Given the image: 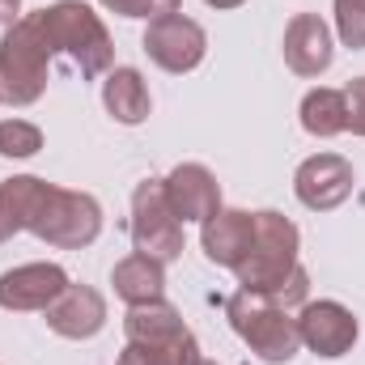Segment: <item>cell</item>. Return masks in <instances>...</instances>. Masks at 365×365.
<instances>
[{"mask_svg":"<svg viewBox=\"0 0 365 365\" xmlns=\"http://www.w3.org/2000/svg\"><path fill=\"white\" fill-rule=\"evenodd\" d=\"M0 195L13 221L30 230L34 238H43L47 247L81 251L102 234V208L90 191H68V187H56L34 175H17V179L0 182Z\"/></svg>","mask_w":365,"mask_h":365,"instance_id":"1","label":"cell"},{"mask_svg":"<svg viewBox=\"0 0 365 365\" xmlns=\"http://www.w3.org/2000/svg\"><path fill=\"white\" fill-rule=\"evenodd\" d=\"M140 47H145V56L158 68H166V73H191V68H200V60L208 51V34H204L200 21H191L182 13H166V17L149 21Z\"/></svg>","mask_w":365,"mask_h":365,"instance_id":"8","label":"cell"},{"mask_svg":"<svg viewBox=\"0 0 365 365\" xmlns=\"http://www.w3.org/2000/svg\"><path fill=\"white\" fill-rule=\"evenodd\" d=\"M208 9H238V4H247V0H204Z\"/></svg>","mask_w":365,"mask_h":365,"instance_id":"27","label":"cell"},{"mask_svg":"<svg viewBox=\"0 0 365 365\" xmlns=\"http://www.w3.org/2000/svg\"><path fill=\"white\" fill-rule=\"evenodd\" d=\"M21 17V0H0V26H13Z\"/></svg>","mask_w":365,"mask_h":365,"instance_id":"26","label":"cell"},{"mask_svg":"<svg viewBox=\"0 0 365 365\" xmlns=\"http://www.w3.org/2000/svg\"><path fill=\"white\" fill-rule=\"evenodd\" d=\"M353 187H357V170H353V162L340 158V153H314V158H306V162L297 166V175H293L297 200H302L306 208H314V212L340 208V204L353 195Z\"/></svg>","mask_w":365,"mask_h":365,"instance_id":"9","label":"cell"},{"mask_svg":"<svg viewBox=\"0 0 365 365\" xmlns=\"http://www.w3.org/2000/svg\"><path fill=\"white\" fill-rule=\"evenodd\" d=\"M47 314V327L64 340H93L102 327H106V297L93 289V284H73L43 310Z\"/></svg>","mask_w":365,"mask_h":365,"instance_id":"11","label":"cell"},{"mask_svg":"<svg viewBox=\"0 0 365 365\" xmlns=\"http://www.w3.org/2000/svg\"><path fill=\"white\" fill-rule=\"evenodd\" d=\"M119 365H170L158 349H149V344H136V340H128V349H123V357Z\"/></svg>","mask_w":365,"mask_h":365,"instance_id":"24","label":"cell"},{"mask_svg":"<svg viewBox=\"0 0 365 365\" xmlns=\"http://www.w3.org/2000/svg\"><path fill=\"white\" fill-rule=\"evenodd\" d=\"M123 331H128V340L158 349L170 365H200L204 361L195 331L182 323V314L166 297L162 302H149V306H132L128 319H123Z\"/></svg>","mask_w":365,"mask_h":365,"instance_id":"7","label":"cell"},{"mask_svg":"<svg viewBox=\"0 0 365 365\" xmlns=\"http://www.w3.org/2000/svg\"><path fill=\"white\" fill-rule=\"evenodd\" d=\"M51 43L43 30V17H17L4 26L0 38V102L9 106H34L47 90V64H51Z\"/></svg>","mask_w":365,"mask_h":365,"instance_id":"2","label":"cell"},{"mask_svg":"<svg viewBox=\"0 0 365 365\" xmlns=\"http://www.w3.org/2000/svg\"><path fill=\"white\" fill-rule=\"evenodd\" d=\"M13 234H21V225L13 221V212H9V204H4V195H0V242H9Z\"/></svg>","mask_w":365,"mask_h":365,"instance_id":"25","label":"cell"},{"mask_svg":"<svg viewBox=\"0 0 365 365\" xmlns=\"http://www.w3.org/2000/svg\"><path fill=\"white\" fill-rule=\"evenodd\" d=\"M331 56H336V43H331V30L319 13H297L289 26H284V64L297 73V77H319L331 68Z\"/></svg>","mask_w":365,"mask_h":365,"instance_id":"13","label":"cell"},{"mask_svg":"<svg viewBox=\"0 0 365 365\" xmlns=\"http://www.w3.org/2000/svg\"><path fill=\"white\" fill-rule=\"evenodd\" d=\"M166 264H158V259H149V255H128V259H119L115 264V272H110V284H115V293L128 302V306H149V302H162L166 297V272H162Z\"/></svg>","mask_w":365,"mask_h":365,"instance_id":"17","label":"cell"},{"mask_svg":"<svg viewBox=\"0 0 365 365\" xmlns=\"http://www.w3.org/2000/svg\"><path fill=\"white\" fill-rule=\"evenodd\" d=\"M102 106L110 110L115 123L136 128V123L149 119L153 98H149V86H145V77L136 68H110L106 81H102Z\"/></svg>","mask_w":365,"mask_h":365,"instance_id":"16","label":"cell"},{"mask_svg":"<svg viewBox=\"0 0 365 365\" xmlns=\"http://www.w3.org/2000/svg\"><path fill=\"white\" fill-rule=\"evenodd\" d=\"M306 293H310V276H306V268L297 264L293 272L284 276V284L276 289V293H268L276 306H284V310H293V306H306Z\"/></svg>","mask_w":365,"mask_h":365,"instance_id":"22","label":"cell"},{"mask_svg":"<svg viewBox=\"0 0 365 365\" xmlns=\"http://www.w3.org/2000/svg\"><path fill=\"white\" fill-rule=\"evenodd\" d=\"M297 225L284 217V212H255V238H251V251L247 259L234 268L238 284L247 293H276L284 284V276L297 268Z\"/></svg>","mask_w":365,"mask_h":365,"instance_id":"5","label":"cell"},{"mask_svg":"<svg viewBox=\"0 0 365 365\" xmlns=\"http://www.w3.org/2000/svg\"><path fill=\"white\" fill-rule=\"evenodd\" d=\"M162 182H166V200H170V208H175L179 221H208L221 208V182L200 162L175 166Z\"/></svg>","mask_w":365,"mask_h":365,"instance_id":"14","label":"cell"},{"mask_svg":"<svg viewBox=\"0 0 365 365\" xmlns=\"http://www.w3.org/2000/svg\"><path fill=\"white\" fill-rule=\"evenodd\" d=\"M297 331L314 357H344L357 344V319L340 302H306L297 310Z\"/></svg>","mask_w":365,"mask_h":365,"instance_id":"10","label":"cell"},{"mask_svg":"<svg viewBox=\"0 0 365 365\" xmlns=\"http://www.w3.org/2000/svg\"><path fill=\"white\" fill-rule=\"evenodd\" d=\"M43 149V132L30 119H0V158H34Z\"/></svg>","mask_w":365,"mask_h":365,"instance_id":"19","label":"cell"},{"mask_svg":"<svg viewBox=\"0 0 365 365\" xmlns=\"http://www.w3.org/2000/svg\"><path fill=\"white\" fill-rule=\"evenodd\" d=\"M38 17H43V30H47L51 51H64L81 68L86 81L110 73L115 43H110L102 17L93 13L90 4H81V0H56L51 9H38Z\"/></svg>","mask_w":365,"mask_h":365,"instance_id":"3","label":"cell"},{"mask_svg":"<svg viewBox=\"0 0 365 365\" xmlns=\"http://www.w3.org/2000/svg\"><path fill=\"white\" fill-rule=\"evenodd\" d=\"M344 98H349V132L353 136H365V77L349 81Z\"/></svg>","mask_w":365,"mask_h":365,"instance_id":"23","label":"cell"},{"mask_svg":"<svg viewBox=\"0 0 365 365\" xmlns=\"http://www.w3.org/2000/svg\"><path fill=\"white\" fill-rule=\"evenodd\" d=\"M68 289L60 264H21L0 276V310H47Z\"/></svg>","mask_w":365,"mask_h":365,"instance_id":"12","label":"cell"},{"mask_svg":"<svg viewBox=\"0 0 365 365\" xmlns=\"http://www.w3.org/2000/svg\"><path fill=\"white\" fill-rule=\"evenodd\" d=\"M302 128L310 136H319V140H331V136L349 132V98H344V90L319 86V90L306 93L302 98Z\"/></svg>","mask_w":365,"mask_h":365,"instance_id":"18","label":"cell"},{"mask_svg":"<svg viewBox=\"0 0 365 365\" xmlns=\"http://www.w3.org/2000/svg\"><path fill=\"white\" fill-rule=\"evenodd\" d=\"M336 30L340 43L361 51L365 47V0H336Z\"/></svg>","mask_w":365,"mask_h":365,"instance_id":"20","label":"cell"},{"mask_svg":"<svg viewBox=\"0 0 365 365\" xmlns=\"http://www.w3.org/2000/svg\"><path fill=\"white\" fill-rule=\"evenodd\" d=\"M225 319L230 327L247 340V349L268 365H284L297 357L302 349V331H297V319L276 306L268 293H247L238 289L230 302H225Z\"/></svg>","mask_w":365,"mask_h":365,"instance_id":"4","label":"cell"},{"mask_svg":"<svg viewBox=\"0 0 365 365\" xmlns=\"http://www.w3.org/2000/svg\"><path fill=\"white\" fill-rule=\"evenodd\" d=\"M251 238H255V212H247V208H217L204 221V234H200L208 264L230 268V272L247 259Z\"/></svg>","mask_w":365,"mask_h":365,"instance_id":"15","label":"cell"},{"mask_svg":"<svg viewBox=\"0 0 365 365\" xmlns=\"http://www.w3.org/2000/svg\"><path fill=\"white\" fill-rule=\"evenodd\" d=\"M200 365H217V361H200Z\"/></svg>","mask_w":365,"mask_h":365,"instance_id":"28","label":"cell"},{"mask_svg":"<svg viewBox=\"0 0 365 365\" xmlns=\"http://www.w3.org/2000/svg\"><path fill=\"white\" fill-rule=\"evenodd\" d=\"M132 242L158 264H175L182 255V221L166 200L162 179H140L132 191Z\"/></svg>","mask_w":365,"mask_h":365,"instance_id":"6","label":"cell"},{"mask_svg":"<svg viewBox=\"0 0 365 365\" xmlns=\"http://www.w3.org/2000/svg\"><path fill=\"white\" fill-rule=\"evenodd\" d=\"M179 4L182 0H102V9H110L119 17H149V21H158L166 13H179Z\"/></svg>","mask_w":365,"mask_h":365,"instance_id":"21","label":"cell"}]
</instances>
